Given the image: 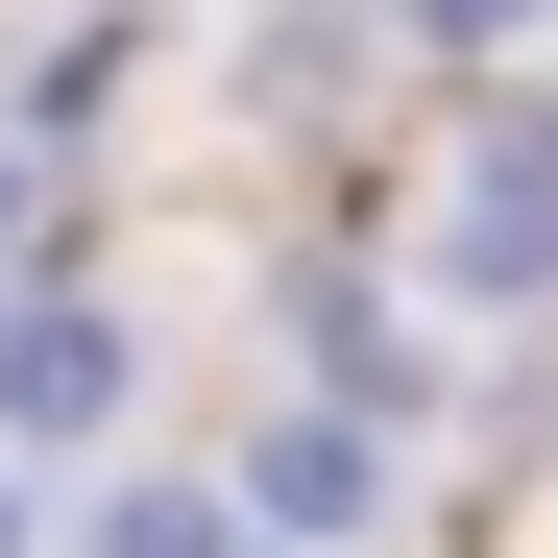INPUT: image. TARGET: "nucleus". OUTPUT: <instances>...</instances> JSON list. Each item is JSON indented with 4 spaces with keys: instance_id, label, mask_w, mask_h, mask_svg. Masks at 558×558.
I'll return each mask as SVG.
<instances>
[{
    "instance_id": "obj_1",
    "label": "nucleus",
    "mask_w": 558,
    "mask_h": 558,
    "mask_svg": "<svg viewBox=\"0 0 558 558\" xmlns=\"http://www.w3.org/2000/svg\"><path fill=\"white\" fill-rule=\"evenodd\" d=\"M437 267H461V292H534V267H558V146H534V122H510V146H461Z\"/></svg>"
},
{
    "instance_id": "obj_2",
    "label": "nucleus",
    "mask_w": 558,
    "mask_h": 558,
    "mask_svg": "<svg viewBox=\"0 0 558 558\" xmlns=\"http://www.w3.org/2000/svg\"><path fill=\"white\" fill-rule=\"evenodd\" d=\"M98 389H122V340H98V316H0V413H25V437H73Z\"/></svg>"
}]
</instances>
